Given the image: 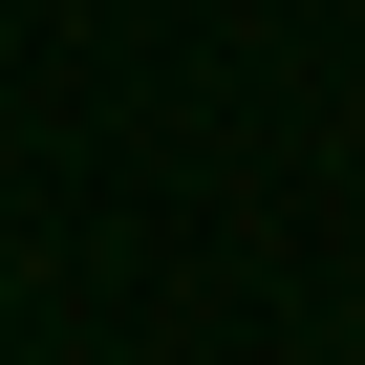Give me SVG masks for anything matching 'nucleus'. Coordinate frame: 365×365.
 Instances as JSON below:
<instances>
[]
</instances>
